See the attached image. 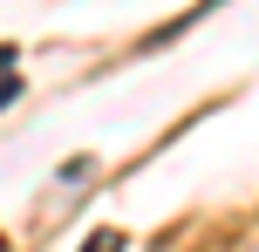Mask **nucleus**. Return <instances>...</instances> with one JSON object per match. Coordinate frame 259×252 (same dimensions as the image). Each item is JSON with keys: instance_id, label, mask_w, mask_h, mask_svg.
Segmentation results:
<instances>
[{"instance_id": "nucleus-1", "label": "nucleus", "mask_w": 259, "mask_h": 252, "mask_svg": "<svg viewBox=\"0 0 259 252\" xmlns=\"http://www.w3.org/2000/svg\"><path fill=\"white\" fill-rule=\"evenodd\" d=\"M116 245H123V239H116V232H96V239H89V245H82V252H116Z\"/></svg>"}, {"instance_id": "nucleus-2", "label": "nucleus", "mask_w": 259, "mask_h": 252, "mask_svg": "<svg viewBox=\"0 0 259 252\" xmlns=\"http://www.w3.org/2000/svg\"><path fill=\"white\" fill-rule=\"evenodd\" d=\"M14 95H21V89H14V82H0V109H7V103H14Z\"/></svg>"}, {"instance_id": "nucleus-3", "label": "nucleus", "mask_w": 259, "mask_h": 252, "mask_svg": "<svg viewBox=\"0 0 259 252\" xmlns=\"http://www.w3.org/2000/svg\"><path fill=\"white\" fill-rule=\"evenodd\" d=\"M0 252H7V239H0Z\"/></svg>"}]
</instances>
